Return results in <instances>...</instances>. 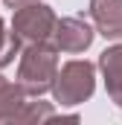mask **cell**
<instances>
[{"instance_id":"8","label":"cell","mask_w":122,"mask_h":125,"mask_svg":"<svg viewBox=\"0 0 122 125\" xmlns=\"http://www.w3.org/2000/svg\"><path fill=\"white\" fill-rule=\"evenodd\" d=\"M20 38L15 35V29L6 32V26H3V21H0V67H6V64L15 61V55H18V50H20Z\"/></svg>"},{"instance_id":"7","label":"cell","mask_w":122,"mask_h":125,"mask_svg":"<svg viewBox=\"0 0 122 125\" xmlns=\"http://www.w3.org/2000/svg\"><path fill=\"white\" fill-rule=\"evenodd\" d=\"M23 87L20 84H12L0 76V122H20L23 119V111H26V99H23Z\"/></svg>"},{"instance_id":"3","label":"cell","mask_w":122,"mask_h":125,"mask_svg":"<svg viewBox=\"0 0 122 125\" xmlns=\"http://www.w3.org/2000/svg\"><path fill=\"white\" fill-rule=\"evenodd\" d=\"M58 18L52 15L50 6H41V3H29L23 9H15V18H12V29L20 41L26 44H41V41H50L52 32H55Z\"/></svg>"},{"instance_id":"4","label":"cell","mask_w":122,"mask_h":125,"mask_svg":"<svg viewBox=\"0 0 122 125\" xmlns=\"http://www.w3.org/2000/svg\"><path fill=\"white\" fill-rule=\"evenodd\" d=\"M93 41V29L81 18H61L52 32V44L61 52H84Z\"/></svg>"},{"instance_id":"6","label":"cell","mask_w":122,"mask_h":125,"mask_svg":"<svg viewBox=\"0 0 122 125\" xmlns=\"http://www.w3.org/2000/svg\"><path fill=\"white\" fill-rule=\"evenodd\" d=\"M99 67L105 73V84H108V96L122 108V44L111 47L102 52Z\"/></svg>"},{"instance_id":"2","label":"cell","mask_w":122,"mask_h":125,"mask_svg":"<svg viewBox=\"0 0 122 125\" xmlns=\"http://www.w3.org/2000/svg\"><path fill=\"white\" fill-rule=\"evenodd\" d=\"M93 64L90 61H67L61 67V73L55 76L52 93L61 105H79L84 99H90L93 93Z\"/></svg>"},{"instance_id":"5","label":"cell","mask_w":122,"mask_h":125,"mask_svg":"<svg viewBox=\"0 0 122 125\" xmlns=\"http://www.w3.org/2000/svg\"><path fill=\"white\" fill-rule=\"evenodd\" d=\"M90 18L99 35L111 41L122 38V0H90Z\"/></svg>"},{"instance_id":"9","label":"cell","mask_w":122,"mask_h":125,"mask_svg":"<svg viewBox=\"0 0 122 125\" xmlns=\"http://www.w3.org/2000/svg\"><path fill=\"white\" fill-rule=\"evenodd\" d=\"M29 3H38V0H6L9 9H23V6H29Z\"/></svg>"},{"instance_id":"1","label":"cell","mask_w":122,"mask_h":125,"mask_svg":"<svg viewBox=\"0 0 122 125\" xmlns=\"http://www.w3.org/2000/svg\"><path fill=\"white\" fill-rule=\"evenodd\" d=\"M55 76H58V47L50 41L29 44L20 55V67H18V84L23 87V93L41 96L52 90Z\"/></svg>"}]
</instances>
